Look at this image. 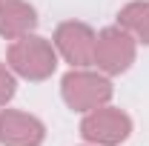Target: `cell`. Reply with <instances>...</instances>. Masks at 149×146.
<instances>
[{
  "instance_id": "6da1fadb",
  "label": "cell",
  "mask_w": 149,
  "mask_h": 146,
  "mask_svg": "<svg viewBox=\"0 0 149 146\" xmlns=\"http://www.w3.org/2000/svg\"><path fill=\"white\" fill-rule=\"evenodd\" d=\"M12 60H15V66L20 72L29 74V77H46L55 69V55L40 37H26L23 43H17L12 49Z\"/></svg>"
},
{
  "instance_id": "7a4b0ae2",
  "label": "cell",
  "mask_w": 149,
  "mask_h": 146,
  "mask_svg": "<svg viewBox=\"0 0 149 146\" xmlns=\"http://www.w3.org/2000/svg\"><path fill=\"white\" fill-rule=\"evenodd\" d=\"M63 92H66V100L77 106V109H86L97 100H106L109 97V83L106 80H97L89 74H69L63 80Z\"/></svg>"
},
{
  "instance_id": "3957f363",
  "label": "cell",
  "mask_w": 149,
  "mask_h": 146,
  "mask_svg": "<svg viewBox=\"0 0 149 146\" xmlns=\"http://www.w3.org/2000/svg\"><path fill=\"white\" fill-rule=\"evenodd\" d=\"M57 43L63 49V55L69 57L72 63L77 66H86L89 60H95V43L92 40V32L86 26H74V23H66L57 35Z\"/></svg>"
},
{
  "instance_id": "277c9868",
  "label": "cell",
  "mask_w": 149,
  "mask_h": 146,
  "mask_svg": "<svg viewBox=\"0 0 149 146\" xmlns=\"http://www.w3.org/2000/svg\"><path fill=\"white\" fill-rule=\"evenodd\" d=\"M95 60H100V66L109 72H120L132 60V43L123 35H118L115 29H109V32H103L100 43L95 46Z\"/></svg>"
},
{
  "instance_id": "5b68a950",
  "label": "cell",
  "mask_w": 149,
  "mask_h": 146,
  "mask_svg": "<svg viewBox=\"0 0 149 146\" xmlns=\"http://www.w3.org/2000/svg\"><path fill=\"white\" fill-rule=\"evenodd\" d=\"M83 135L92 140L115 143V140H123L129 135V120L120 112H97L83 123Z\"/></svg>"
},
{
  "instance_id": "8992f818",
  "label": "cell",
  "mask_w": 149,
  "mask_h": 146,
  "mask_svg": "<svg viewBox=\"0 0 149 146\" xmlns=\"http://www.w3.org/2000/svg\"><path fill=\"white\" fill-rule=\"evenodd\" d=\"M43 138V129L35 117L26 115H15V112H3L0 115V140L12 146H23V143H35Z\"/></svg>"
},
{
  "instance_id": "52a82bcc",
  "label": "cell",
  "mask_w": 149,
  "mask_h": 146,
  "mask_svg": "<svg viewBox=\"0 0 149 146\" xmlns=\"http://www.w3.org/2000/svg\"><path fill=\"white\" fill-rule=\"evenodd\" d=\"M35 23V12L20 6V3H9L0 6V32L3 35H20L23 29H29Z\"/></svg>"
},
{
  "instance_id": "ba28073f",
  "label": "cell",
  "mask_w": 149,
  "mask_h": 146,
  "mask_svg": "<svg viewBox=\"0 0 149 146\" xmlns=\"http://www.w3.org/2000/svg\"><path fill=\"white\" fill-rule=\"evenodd\" d=\"M123 23L138 29V35H143V40L149 43V3H135L123 12Z\"/></svg>"
},
{
  "instance_id": "9c48e42d",
  "label": "cell",
  "mask_w": 149,
  "mask_h": 146,
  "mask_svg": "<svg viewBox=\"0 0 149 146\" xmlns=\"http://www.w3.org/2000/svg\"><path fill=\"white\" fill-rule=\"evenodd\" d=\"M12 92H15V83H12V77L0 69V100H6V97H12Z\"/></svg>"
}]
</instances>
